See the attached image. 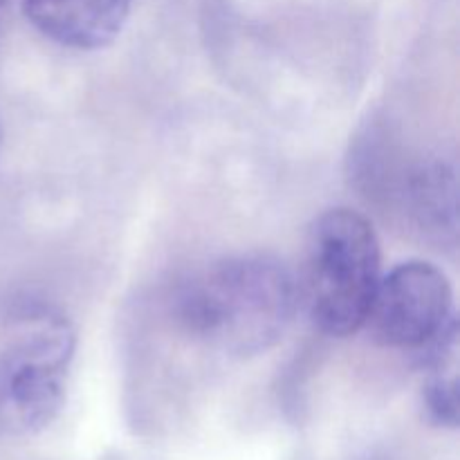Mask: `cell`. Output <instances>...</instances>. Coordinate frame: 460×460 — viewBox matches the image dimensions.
Returning a JSON list of instances; mask_svg holds the SVG:
<instances>
[{"label":"cell","mask_w":460,"mask_h":460,"mask_svg":"<svg viewBox=\"0 0 460 460\" xmlns=\"http://www.w3.org/2000/svg\"><path fill=\"white\" fill-rule=\"evenodd\" d=\"M299 308V283L263 252L229 256L198 272L175 296L178 322L205 344L250 358L272 349Z\"/></svg>","instance_id":"cell-1"},{"label":"cell","mask_w":460,"mask_h":460,"mask_svg":"<svg viewBox=\"0 0 460 460\" xmlns=\"http://www.w3.org/2000/svg\"><path fill=\"white\" fill-rule=\"evenodd\" d=\"M382 279V252L373 225L353 209H328L305 241L299 299L310 319L331 337L362 331Z\"/></svg>","instance_id":"cell-2"},{"label":"cell","mask_w":460,"mask_h":460,"mask_svg":"<svg viewBox=\"0 0 460 460\" xmlns=\"http://www.w3.org/2000/svg\"><path fill=\"white\" fill-rule=\"evenodd\" d=\"M75 346L70 322L48 313L0 353V431L31 436L52 425L66 404Z\"/></svg>","instance_id":"cell-3"},{"label":"cell","mask_w":460,"mask_h":460,"mask_svg":"<svg viewBox=\"0 0 460 460\" xmlns=\"http://www.w3.org/2000/svg\"><path fill=\"white\" fill-rule=\"evenodd\" d=\"M452 286L436 265L409 261L380 279L364 326L389 349L422 350L454 319Z\"/></svg>","instance_id":"cell-4"},{"label":"cell","mask_w":460,"mask_h":460,"mask_svg":"<svg viewBox=\"0 0 460 460\" xmlns=\"http://www.w3.org/2000/svg\"><path fill=\"white\" fill-rule=\"evenodd\" d=\"M31 25L63 48L99 49L124 30L130 0H22Z\"/></svg>","instance_id":"cell-5"},{"label":"cell","mask_w":460,"mask_h":460,"mask_svg":"<svg viewBox=\"0 0 460 460\" xmlns=\"http://www.w3.org/2000/svg\"><path fill=\"white\" fill-rule=\"evenodd\" d=\"M7 21H9V0H0V43L4 39V31H7Z\"/></svg>","instance_id":"cell-6"},{"label":"cell","mask_w":460,"mask_h":460,"mask_svg":"<svg viewBox=\"0 0 460 460\" xmlns=\"http://www.w3.org/2000/svg\"><path fill=\"white\" fill-rule=\"evenodd\" d=\"M0 146H3V126H0Z\"/></svg>","instance_id":"cell-7"}]
</instances>
